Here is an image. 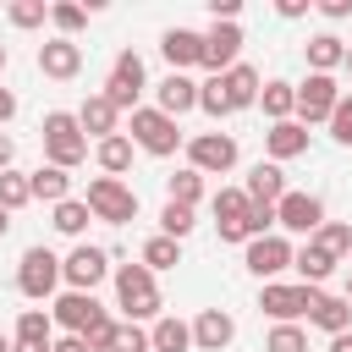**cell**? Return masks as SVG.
Wrapping results in <instances>:
<instances>
[{
	"label": "cell",
	"mask_w": 352,
	"mask_h": 352,
	"mask_svg": "<svg viewBox=\"0 0 352 352\" xmlns=\"http://www.w3.org/2000/svg\"><path fill=\"white\" fill-rule=\"evenodd\" d=\"M220 88H226V104H231V116H236V110L258 104V88H264V82H258V72H253V66H242V60H236L231 72H220Z\"/></svg>",
	"instance_id": "24"
},
{
	"label": "cell",
	"mask_w": 352,
	"mask_h": 352,
	"mask_svg": "<svg viewBox=\"0 0 352 352\" xmlns=\"http://www.w3.org/2000/svg\"><path fill=\"white\" fill-rule=\"evenodd\" d=\"M6 16H11V28H44L50 6H44V0H11V6H6Z\"/></svg>",
	"instance_id": "39"
},
{
	"label": "cell",
	"mask_w": 352,
	"mask_h": 352,
	"mask_svg": "<svg viewBox=\"0 0 352 352\" xmlns=\"http://www.w3.org/2000/svg\"><path fill=\"white\" fill-rule=\"evenodd\" d=\"M38 72L55 77V82H72V77L82 72V44H77V38H50V44H38Z\"/></svg>",
	"instance_id": "16"
},
{
	"label": "cell",
	"mask_w": 352,
	"mask_h": 352,
	"mask_svg": "<svg viewBox=\"0 0 352 352\" xmlns=\"http://www.w3.org/2000/svg\"><path fill=\"white\" fill-rule=\"evenodd\" d=\"M94 160H99V170H104V176H121V170H132V138H126V132L104 138V143L94 148Z\"/></svg>",
	"instance_id": "31"
},
{
	"label": "cell",
	"mask_w": 352,
	"mask_h": 352,
	"mask_svg": "<svg viewBox=\"0 0 352 352\" xmlns=\"http://www.w3.org/2000/svg\"><path fill=\"white\" fill-rule=\"evenodd\" d=\"M110 336H116V319H110V314H99V319L82 330V346H88V352H110Z\"/></svg>",
	"instance_id": "44"
},
{
	"label": "cell",
	"mask_w": 352,
	"mask_h": 352,
	"mask_svg": "<svg viewBox=\"0 0 352 352\" xmlns=\"http://www.w3.org/2000/svg\"><path fill=\"white\" fill-rule=\"evenodd\" d=\"M11 116H16V94H11V88H0V126H6Z\"/></svg>",
	"instance_id": "49"
},
{
	"label": "cell",
	"mask_w": 352,
	"mask_h": 352,
	"mask_svg": "<svg viewBox=\"0 0 352 352\" xmlns=\"http://www.w3.org/2000/svg\"><path fill=\"white\" fill-rule=\"evenodd\" d=\"M138 264H143V270H176V264H182V242H176V236H148Z\"/></svg>",
	"instance_id": "32"
},
{
	"label": "cell",
	"mask_w": 352,
	"mask_h": 352,
	"mask_svg": "<svg viewBox=\"0 0 352 352\" xmlns=\"http://www.w3.org/2000/svg\"><path fill=\"white\" fill-rule=\"evenodd\" d=\"M28 192L44 198V204H66L72 198V176L55 170V165H38V170H28Z\"/></svg>",
	"instance_id": "28"
},
{
	"label": "cell",
	"mask_w": 352,
	"mask_h": 352,
	"mask_svg": "<svg viewBox=\"0 0 352 352\" xmlns=\"http://www.w3.org/2000/svg\"><path fill=\"white\" fill-rule=\"evenodd\" d=\"M50 22L60 28V38H72V33L88 22V6H77V0H55V6H50Z\"/></svg>",
	"instance_id": "36"
},
{
	"label": "cell",
	"mask_w": 352,
	"mask_h": 352,
	"mask_svg": "<svg viewBox=\"0 0 352 352\" xmlns=\"http://www.w3.org/2000/svg\"><path fill=\"white\" fill-rule=\"evenodd\" d=\"M160 55L170 60V72H187V66H198V60H204V33H192V28H165V38H160Z\"/></svg>",
	"instance_id": "19"
},
{
	"label": "cell",
	"mask_w": 352,
	"mask_h": 352,
	"mask_svg": "<svg viewBox=\"0 0 352 352\" xmlns=\"http://www.w3.org/2000/svg\"><path fill=\"white\" fill-rule=\"evenodd\" d=\"M192 226H198V220H192L187 204H165V209H160V236H176V242H182Z\"/></svg>",
	"instance_id": "37"
},
{
	"label": "cell",
	"mask_w": 352,
	"mask_h": 352,
	"mask_svg": "<svg viewBox=\"0 0 352 352\" xmlns=\"http://www.w3.org/2000/svg\"><path fill=\"white\" fill-rule=\"evenodd\" d=\"M264 148H270V165L297 160V154H308V126H302V121H275V126L264 132Z\"/></svg>",
	"instance_id": "22"
},
{
	"label": "cell",
	"mask_w": 352,
	"mask_h": 352,
	"mask_svg": "<svg viewBox=\"0 0 352 352\" xmlns=\"http://www.w3.org/2000/svg\"><path fill=\"white\" fill-rule=\"evenodd\" d=\"M330 352H352V330L346 336H330Z\"/></svg>",
	"instance_id": "51"
},
{
	"label": "cell",
	"mask_w": 352,
	"mask_h": 352,
	"mask_svg": "<svg viewBox=\"0 0 352 352\" xmlns=\"http://www.w3.org/2000/svg\"><path fill=\"white\" fill-rule=\"evenodd\" d=\"M88 220H94V214H88V204H82V198L55 204V231H60V236H82V231H88Z\"/></svg>",
	"instance_id": "34"
},
{
	"label": "cell",
	"mask_w": 352,
	"mask_h": 352,
	"mask_svg": "<svg viewBox=\"0 0 352 352\" xmlns=\"http://www.w3.org/2000/svg\"><path fill=\"white\" fill-rule=\"evenodd\" d=\"M275 11H280V16H286V22H297V16H302V11H308V0H280V6H275Z\"/></svg>",
	"instance_id": "47"
},
{
	"label": "cell",
	"mask_w": 352,
	"mask_h": 352,
	"mask_svg": "<svg viewBox=\"0 0 352 352\" xmlns=\"http://www.w3.org/2000/svg\"><path fill=\"white\" fill-rule=\"evenodd\" d=\"M314 242H319V248H324L330 258H341V253L352 248V226H341V220H324V226L314 231Z\"/></svg>",
	"instance_id": "38"
},
{
	"label": "cell",
	"mask_w": 352,
	"mask_h": 352,
	"mask_svg": "<svg viewBox=\"0 0 352 352\" xmlns=\"http://www.w3.org/2000/svg\"><path fill=\"white\" fill-rule=\"evenodd\" d=\"M264 352H308L302 324H275V330H270V341H264Z\"/></svg>",
	"instance_id": "41"
},
{
	"label": "cell",
	"mask_w": 352,
	"mask_h": 352,
	"mask_svg": "<svg viewBox=\"0 0 352 352\" xmlns=\"http://www.w3.org/2000/svg\"><path fill=\"white\" fill-rule=\"evenodd\" d=\"M302 55H308V66H314V72H324V77H330V72L346 60V44H341L336 33H314V38L302 44Z\"/></svg>",
	"instance_id": "29"
},
{
	"label": "cell",
	"mask_w": 352,
	"mask_h": 352,
	"mask_svg": "<svg viewBox=\"0 0 352 352\" xmlns=\"http://www.w3.org/2000/svg\"><path fill=\"white\" fill-rule=\"evenodd\" d=\"M0 352H16V346H11V336H0Z\"/></svg>",
	"instance_id": "53"
},
{
	"label": "cell",
	"mask_w": 352,
	"mask_h": 352,
	"mask_svg": "<svg viewBox=\"0 0 352 352\" xmlns=\"http://www.w3.org/2000/svg\"><path fill=\"white\" fill-rule=\"evenodd\" d=\"M314 297H319V286H302V280H264L258 308H264L275 324H297V319H308Z\"/></svg>",
	"instance_id": "5"
},
{
	"label": "cell",
	"mask_w": 352,
	"mask_h": 352,
	"mask_svg": "<svg viewBox=\"0 0 352 352\" xmlns=\"http://www.w3.org/2000/svg\"><path fill=\"white\" fill-rule=\"evenodd\" d=\"M275 226L292 231V236H314V231L324 226V198H319V192H292V187H286V198L275 204Z\"/></svg>",
	"instance_id": "8"
},
{
	"label": "cell",
	"mask_w": 352,
	"mask_h": 352,
	"mask_svg": "<svg viewBox=\"0 0 352 352\" xmlns=\"http://www.w3.org/2000/svg\"><path fill=\"white\" fill-rule=\"evenodd\" d=\"M336 99H341L336 77H324V72H308V82L297 88V116H302V126H314V121H330Z\"/></svg>",
	"instance_id": "13"
},
{
	"label": "cell",
	"mask_w": 352,
	"mask_h": 352,
	"mask_svg": "<svg viewBox=\"0 0 352 352\" xmlns=\"http://www.w3.org/2000/svg\"><path fill=\"white\" fill-rule=\"evenodd\" d=\"M248 214H253V204H248L242 187H220L214 192V231H220V242H242L248 248Z\"/></svg>",
	"instance_id": "11"
},
{
	"label": "cell",
	"mask_w": 352,
	"mask_h": 352,
	"mask_svg": "<svg viewBox=\"0 0 352 352\" xmlns=\"http://www.w3.org/2000/svg\"><path fill=\"white\" fill-rule=\"evenodd\" d=\"M50 341H55L50 308H22L16 314V352H50Z\"/></svg>",
	"instance_id": "23"
},
{
	"label": "cell",
	"mask_w": 352,
	"mask_h": 352,
	"mask_svg": "<svg viewBox=\"0 0 352 352\" xmlns=\"http://www.w3.org/2000/svg\"><path fill=\"white\" fill-rule=\"evenodd\" d=\"M33 204V192H28V170H0V209L6 214H16V209H28Z\"/></svg>",
	"instance_id": "33"
},
{
	"label": "cell",
	"mask_w": 352,
	"mask_h": 352,
	"mask_svg": "<svg viewBox=\"0 0 352 352\" xmlns=\"http://www.w3.org/2000/svg\"><path fill=\"white\" fill-rule=\"evenodd\" d=\"M236 55H242V28H236V22H214V28L204 33V60H198V66H209V72L220 77V72L236 66Z\"/></svg>",
	"instance_id": "14"
},
{
	"label": "cell",
	"mask_w": 352,
	"mask_h": 352,
	"mask_svg": "<svg viewBox=\"0 0 352 352\" xmlns=\"http://www.w3.org/2000/svg\"><path fill=\"white\" fill-rule=\"evenodd\" d=\"M292 253H297V248H292L286 236H275V231H270V236H253V242H248L242 264H248L258 280H275L280 270H292Z\"/></svg>",
	"instance_id": "12"
},
{
	"label": "cell",
	"mask_w": 352,
	"mask_h": 352,
	"mask_svg": "<svg viewBox=\"0 0 352 352\" xmlns=\"http://www.w3.org/2000/svg\"><path fill=\"white\" fill-rule=\"evenodd\" d=\"M44 160L55 170H72V165L88 160V138L77 126V110H50L44 116Z\"/></svg>",
	"instance_id": "2"
},
{
	"label": "cell",
	"mask_w": 352,
	"mask_h": 352,
	"mask_svg": "<svg viewBox=\"0 0 352 352\" xmlns=\"http://www.w3.org/2000/svg\"><path fill=\"white\" fill-rule=\"evenodd\" d=\"M258 104H264V116H270V121H292V110H297V88L275 77V82H264V88H258Z\"/></svg>",
	"instance_id": "30"
},
{
	"label": "cell",
	"mask_w": 352,
	"mask_h": 352,
	"mask_svg": "<svg viewBox=\"0 0 352 352\" xmlns=\"http://www.w3.org/2000/svg\"><path fill=\"white\" fill-rule=\"evenodd\" d=\"M82 204H88V214L104 220V226H126V220H138V192H132L121 176H94Z\"/></svg>",
	"instance_id": "4"
},
{
	"label": "cell",
	"mask_w": 352,
	"mask_h": 352,
	"mask_svg": "<svg viewBox=\"0 0 352 352\" xmlns=\"http://www.w3.org/2000/svg\"><path fill=\"white\" fill-rule=\"evenodd\" d=\"M11 160H16V143L0 132V170H11Z\"/></svg>",
	"instance_id": "50"
},
{
	"label": "cell",
	"mask_w": 352,
	"mask_h": 352,
	"mask_svg": "<svg viewBox=\"0 0 352 352\" xmlns=\"http://www.w3.org/2000/svg\"><path fill=\"white\" fill-rule=\"evenodd\" d=\"M55 286H60V258H55L50 248H28L22 264H16V292L33 297V302H44Z\"/></svg>",
	"instance_id": "6"
},
{
	"label": "cell",
	"mask_w": 352,
	"mask_h": 352,
	"mask_svg": "<svg viewBox=\"0 0 352 352\" xmlns=\"http://www.w3.org/2000/svg\"><path fill=\"white\" fill-rule=\"evenodd\" d=\"M116 121H121V110L104 99V94H88L82 99V110H77V126H82V138H116Z\"/></svg>",
	"instance_id": "21"
},
{
	"label": "cell",
	"mask_w": 352,
	"mask_h": 352,
	"mask_svg": "<svg viewBox=\"0 0 352 352\" xmlns=\"http://www.w3.org/2000/svg\"><path fill=\"white\" fill-rule=\"evenodd\" d=\"M192 346V324H182L176 314H160L148 330V352H187Z\"/></svg>",
	"instance_id": "27"
},
{
	"label": "cell",
	"mask_w": 352,
	"mask_h": 352,
	"mask_svg": "<svg viewBox=\"0 0 352 352\" xmlns=\"http://www.w3.org/2000/svg\"><path fill=\"white\" fill-rule=\"evenodd\" d=\"M116 302H121L126 324H138V319H160L165 297H160V286H154V270H143V264H121V270H116Z\"/></svg>",
	"instance_id": "1"
},
{
	"label": "cell",
	"mask_w": 352,
	"mask_h": 352,
	"mask_svg": "<svg viewBox=\"0 0 352 352\" xmlns=\"http://www.w3.org/2000/svg\"><path fill=\"white\" fill-rule=\"evenodd\" d=\"M330 138H336L341 148H352V94L336 99V110H330Z\"/></svg>",
	"instance_id": "42"
},
{
	"label": "cell",
	"mask_w": 352,
	"mask_h": 352,
	"mask_svg": "<svg viewBox=\"0 0 352 352\" xmlns=\"http://www.w3.org/2000/svg\"><path fill=\"white\" fill-rule=\"evenodd\" d=\"M308 324H319L324 336H346V330H352V302H346V297L319 292V297H314V308H308Z\"/></svg>",
	"instance_id": "25"
},
{
	"label": "cell",
	"mask_w": 352,
	"mask_h": 352,
	"mask_svg": "<svg viewBox=\"0 0 352 352\" xmlns=\"http://www.w3.org/2000/svg\"><path fill=\"white\" fill-rule=\"evenodd\" d=\"M182 143H187V138H182V126H176L170 116H160L154 104H138V110H132V148H143V154H154V160H170Z\"/></svg>",
	"instance_id": "3"
},
{
	"label": "cell",
	"mask_w": 352,
	"mask_h": 352,
	"mask_svg": "<svg viewBox=\"0 0 352 352\" xmlns=\"http://www.w3.org/2000/svg\"><path fill=\"white\" fill-rule=\"evenodd\" d=\"M209 11H214V22H236L242 6H236V0H209Z\"/></svg>",
	"instance_id": "45"
},
{
	"label": "cell",
	"mask_w": 352,
	"mask_h": 352,
	"mask_svg": "<svg viewBox=\"0 0 352 352\" xmlns=\"http://www.w3.org/2000/svg\"><path fill=\"white\" fill-rule=\"evenodd\" d=\"M110 352H148V330H138V324H116V336H110Z\"/></svg>",
	"instance_id": "43"
},
{
	"label": "cell",
	"mask_w": 352,
	"mask_h": 352,
	"mask_svg": "<svg viewBox=\"0 0 352 352\" xmlns=\"http://www.w3.org/2000/svg\"><path fill=\"white\" fill-rule=\"evenodd\" d=\"M0 72H6V44H0Z\"/></svg>",
	"instance_id": "56"
},
{
	"label": "cell",
	"mask_w": 352,
	"mask_h": 352,
	"mask_svg": "<svg viewBox=\"0 0 352 352\" xmlns=\"http://www.w3.org/2000/svg\"><path fill=\"white\" fill-rule=\"evenodd\" d=\"M341 66H346V72H352V44H346V60H341Z\"/></svg>",
	"instance_id": "54"
},
{
	"label": "cell",
	"mask_w": 352,
	"mask_h": 352,
	"mask_svg": "<svg viewBox=\"0 0 352 352\" xmlns=\"http://www.w3.org/2000/svg\"><path fill=\"white\" fill-rule=\"evenodd\" d=\"M198 110H204V116H214V121H226V116H231V104H226V88H220V77L198 82Z\"/></svg>",
	"instance_id": "40"
},
{
	"label": "cell",
	"mask_w": 352,
	"mask_h": 352,
	"mask_svg": "<svg viewBox=\"0 0 352 352\" xmlns=\"http://www.w3.org/2000/svg\"><path fill=\"white\" fill-rule=\"evenodd\" d=\"M104 275H110V253H104V248L77 242V248L60 258V280H66V292H94Z\"/></svg>",
	"instance_id": "9"
},
{
	"label": "cell",
	"mask_w": 352,
	"mask_h": 352,
	"mask_svg": "<svg viewBox=\"0 0 352 352\" xmlns=\"http://www.w3.org/2000/svg\"><path fill=\"white\" fill-rule=\"evenodd\" d=\"M336 264H341V258H330V253H324V248H319V242H314V236H308V242H302V248H297V253H292V270H297V275H302V286H324V280H330V270H336Z\"/></svg>",
	"instance_id": "26"
},
{
	"label": "cell",
	"mask_w": 352,
	"mask_h": 352,
	"mask_svg": "<svg viewBox=\"0 0 352 352\" xmlns=\"http://www.w3.org/2000/svg\"><path fill=\"white\" fill-rule=\"evenodd\" d=\"M6 231H11V214H6V209H0V236H6Z\"/></svg>",
	"instance_id": "52"
},
{
	"label": "cell",
	"mask_w": 352,
	"mask_h": 352,
	"mask_svg": "<svg viewBox=\"0 0 352 352\" xmlns=\"http://www.w3.org/2000/svg\"><path fill=\"white\" fill-rule=\"evenodd\" d=\"M154 94H160V104H154V110H160V116H170V121H176V116H187V110H198V82H192L187 72H170Z\"/></svg>",
	"instance_id": "20"
},
{
	"label": "cell",
	"mask_w": 352,
	"mask_h": 352,
	"mask_svg": "<svg viewBox=\"0 0 352 352\" xmlns=\"http://www.w3.org/2000/svg\"><path fill=\"white\" fill-rule=\"evenodd\" d=\"M187 165H192L198 176L231 170V165H236V138H231V132H198V138H187Z\"/></svg>",
	"instance_id": "7"
},
{
	"label": "cell",
	"mask_w": 352,
	"mask_h": 352,
	"mask_svg": "<svg viewBox=\"0 0 352 352\" xmlns=\"http://www.w3.org/2000/svg\"><path fill=\"white\" fill-rule=\"evenodd\" d=\"M341 297H346V302H352V275H346V292H341Z\"/></svg>",
	"instance_id": "55"
},
{
	"label": "cell",
	"mask_w": 352,
	"mask_h": 352,
	"mask_svg": "<svg viewBox=\"0 0 352 352\" xmlns=\"http://www.w3.org/2000/svg\"><path fill=\"white\" fill-rule=\"evenodd\" d=\"M236 341V319L226 314V308H204L198 319H192V346L198 352H226Z\"/></svg>",
	"instance_id": "17"
},
{
	"label": "cell",
	"mask_w": 352,
	"mask_h": 352,
	"mask_svg": "<svg viewBox=\"0 0 352 352\" xmlns=\"http://www.w3.org/2000/svg\"><path fill=\"white\" fill-rule=\"evenodd\" d=\"M319 11H324L330 22H341V16H352V0H319Z\"/></svg>",
	"instance_id": "46"
},
{
	"label": "cell",
	"mask_w": 352,
	"mask_h": 352,
	"mask_svg": "<svg viewBox=\"0 0 352 352\" xmlns=\"http://www.w3.org/2000/svg\"><path fill=\"white\" fill-rule=\"evenodd\" d=\"M99 314H104V308L94 302V292H60V297H55V308H50V324H60L66 336H82Z\"/></svg>",
	"instance_id": "15"
},
{
	"label": "cell",
	"mask_w": 352,
	"mask_h": 352,
	"mask_svg": "<svg viewBox=\"0 0 352 352\" xmlns=\"http://www.w3.org/2000/svg\"><path fill=\"white\" fill-rule=\"evenodd\" d=\"M143 88H148L143 60H138L132 50H121L116 66H110V77H104V99H110L116 110H138V94H143Z\"/></svg>",
	"instance_id": "10"
},
{
	"label": "cell",
	"mask_w": 352,
	"mask_h": 352,
	"mask_svg": "<svg viewBox=\"0 0 352 352\" xmlns=\"http://www.w3.org/2000/svg\"><path fill=\"white\" fill-rule=\"evenodd\" d=\"M198 198H204V176H198L192 165H182V170L170 176V198H165V204H187V209H192Z\"/></svg>",
	"instance_id": "35"
},
{
	"label": "cell",
	"mask_w": 352,
	"mask_h": 352,
	"mask_svg": "<svg viewBox=\"0 0 352 352\" xmlns=\"http://www.w3.org/2000/svg\"><path fill=\"white\" fill-rule=\"evenodd\" d=\"M242 192H248V204H258V209H275V204L286 198V176H280V165H270V160H258V165L248 170V182H242Z\"/></svg>",
	"instance_id": "18"
},
{
	"label": "cell",
	"mask_w": 352,
	"mask_h": 352,
	"mask_svg": "<svg viewBox=\"0 0 352 352\" xmlns=\"http://www.w3.org/2000/svg\"><path fill=\"white\" fill-rule=\"evenodd\" d=\"M50 352H88V346H82V336H60V341H50Z\"/></svg>",
	"instance_id": "48"
}]
</instances>
